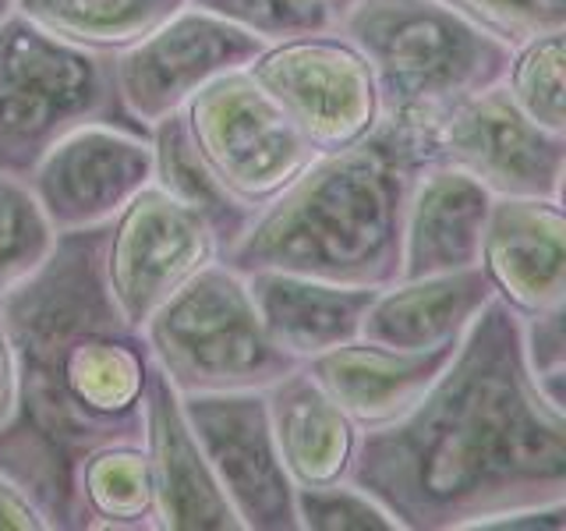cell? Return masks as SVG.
Masks as SVG:
<instances>
[{
	"instance_id": "6da1fadb",
	"label": "cell",
	"mask_w": 566,
	"mask_h": 531,
	"mask_svg": "<svg viewBox=\"0 0 566 531\" xmlns=\"http://www.w3.org/2000/svg\"><path fill=\"white\" fill-rule=\"evenodd\" d=\"M347 478L400 531H482L513 510L566 500V407L524 362L521 315L500 298L400 418L361 429Z\"/></svg>"
},
{
	"instance_id": "7a4b0ae2",
	"label": "cell",
	"mask_w": 566,
	"mask_h": 531,
	"mask_svg": "<svg viewBox=\"0 0 566 531\" xmlns=\"http://www.w3.org/2000/svg\"><path fill=\"white\" fill-rule=\"evenodd\" d=\"M106 227L57 235L50 256L0 294L18 400L0 429V475L50 531H78V468L114 442H142L149 347L114 305Z\"/></svg>"
},
{
	"instance_id": "3957f363",
	"label": "cell",
	"mask_w": 566,
	"mask_h": 531,
	"mask_svg": "<svg viewBox=\"0 0 566 531\" xmlns=\"http://www.w3.org/2000/svg\"><path fill=\"white\" fill-rule=\"evenodd\" d=\"M418 156L389 124L347 149L315 153L294 181L255 209L223 262L238 273L280 270L350 288L400 277V230Z\"/></svg>"
},
{
	"instance_id": "277c9868",
	"label": "cell",
	"mask_w": 566,
	"mask_h": 531,
	"mask_svg": "<svg viewBox=\"0 0 566 531\" xmlns=\"http://www.w3.org/2000/svg\"><path fill=\"white\" fill-rule=\"evenodd\" d=\"M333 32L365 58L379 121L411 142L418 159L421 132L453 103L500 85L513 50L442 0H350Z\"/></svg>"
},
{
	"instance_id": "5b68a950",
	"label": "cell",
	"mask_w": 566,
	"mask_h": 531,
	"mask_svg": "<svg viewBox=\"0 0 566 531\" xmlns=\"http://www.w3.org/2000/svg\"><path fill=\"white\" fill-rule=\"evenodd\" d=\"M85 124L149 132L124 111L106 53L85 50L11 14L0 22V174L25 177Z\"/></svg>"
},
{
	"instance_id": "8992f818",
	"label": "cell",
	"mask_w": 566,
	"mask_h": 531,
	"mask_svg": "<svg viewBox=\"0 0 566 531\" xmlns=\"http://www.w3.org/2000/svg\"><path fill=\"white\" fill-rule=\"evenodd\" d=\"M142 341L181 397L265 389L297 368L265 333L244 273L223 259L177 288L142 323Z\"/></svg>"
},
{
	"instance_id": "52a82bcc",
	"label": "cell",
	"mask_w": 566,
	"mask_h": 531,
	"mask_svg": "<svg viewBox=\"0 0 566 531\" xmlns=\"http://www.w3.org/2000/svg\"><path fill=\"white\" fill-rule=\"evenodd\" d=\"M421 164H450L495 199H563L566 135L531 121L510 93L489 85L453 103L418 138Z\"/></svg>"
},
{
	"instance_id": "ba28073f",
	"label": "cell",
	"mask_w": 566,
	"mask_h": 531,
	"mask_svg": "<svg viewBox=\"0 0 566 531\" xmlns=\"http://www.w3.org/2000/svg\"><path fill=\"white\" fill-rule=\"evenodd\" d=\"M206 164L244 206H265L312 164V142L248 71L209 82L185 106Z\"/></svg>"
},
{
	"instance_id": "9c48e42d",
	"label": "cell",
	"mask_w": 566,
	"mask_h": 531,
	"mask_svg": "<svg viewBox=\"0 0 566 531\" xmlns=\"http://www.w3.org/2000/svg\"><path fill=\"white\" fill-rule=\"evenodd\" d=\"M244 71L280 103L315 153L347 149L379 124L371 71L340 32L270 43Z\"/></svg>"
},
{
	"instance_id": "30bf717a",
	"label": "cell",
	"mask_w": 566,
	"mask_h": 531,
	"mask_svg": "<svg viewBox=\"0 0 566 531\" xmlns=\"http://www.w3.org/2000/svg\"><path fill=\"white\" fill-rule=\"evenodd\" d=\"M223 259V248L199 212L174 202L167 191L146 185L106 223L103 273L114 305L135 330L206 270Z\"/></svg>"
},
{
	"instance_id": "8fae6325",
	"label": "cell",
	"mask_w": 566,
	"mask_h": 531,
	"mask_svg": "<svg viewBox=\"0 0 566 531\" xmlns=\"http://www.w3.org/2000/svg\"><path fill=\"white\" fill-rule=\"evenodd\" d=\"M181 407L241 531H297L294 482L276 450L265 389L185 394Z\"/></svg>"
},
{
	"instance_id": "7c38bea8",
	"label": "cell",
	"mask_w": 566,
	"mask_h": 531,
	"mask_svg": "<svg viewBox=\"0 0 566 531\" xmlns=\"http://www.w3.org/2000/svg\"><path fill=\"white\" fill-rule=\"evenodd\" d=\"M262 40L223 18L185 4L164 25L111 58L117 96L142 128L185 111L195 93L230 71H244L262 53Z\"/></svg>"
},
{
	"instance_id": "4fadbf2b",
	"label": "cell",
	"mask_w": 566,
	"mask_h": 531,
	"mask_svg": "<svg viewBox=\"0 0 566 531\" xmlns=\"http://www.w3.org/2000/svg\"><path fill=\"white\" fill-rule=\"evenodd\" d=\"M25 185L57 235L106 227L142 188L153 185L149 132L85 124L53 142L25 174Z\"/></svg>"
},
{
	"instance_id": "5bb4252c",
	"label": "cell",
	"mask_w": 566,
	"mask_h": 531,
	"mask_svg": "<svg viewBox=\"0 0 566 531\" xmlns=\"http://www.w3.org/2000/svg\"><path fill=\"white\" fill-rule=\"evenodd\" d=\"M142 450L153 482L156 531H241L185 418L181 394L156 365H149L146 379Z\"/></svg>"
},
{
	"instance_id": "9a60e30c",
	"label": "cell",
	"mask_w": 566,
	"mask_h": 531,
	"mask_svg": "<svg viewBox=\"0 0 566 531\" xmlns=\"http://www.w3.org/2000/svg\"><path fill=\"white\" fill-rule=\"evenodd\" d=\"M478 266L521 319L566 309L563 199H492Z\"/></svg>"
},
{
	"instance_id": "2e32d148",
	"label": "cell",
	"mask_w": 566,
	"mask_h": 531,
	"mask_svg": "<svg viewBox=\"0 0 566 531\" xmlns=\"http://www.w3.org/2000/svg\"><path fill=\"white\" fill-rule=\"evenodd\" d=\"M492 199L495 195L482 181L450 164L418 167L403 206L400 277H429L478 266Z\"/></svg>"
},
{
	"instance_id": "e0dca14e",
	"label": "cell",
	"mask_w": 566,
	"mask_h": 531,
	"mask_svg": "<svg viewBox=\"0 0 566 531\" xmlns=\"http://www.w3.org/2000/svg\"><path fill=\"white\" fill-rule=\"evenodd\" d=\"M495 298L482 266L450 273L400 277L376 291L361 319V336L382 347L436 351L468 333L474 315Z\"/></svg>"
},
{
	"instance_id": "ac0fdd59",
	"label": "cell",
	"mask_w": 566,
	"mask_h": 531,
	"mask_svg": "<svg viewBox=\"0 0 566 531\" xmlns=\"http://www.w3.org/2000/svg\"><path fill=\"white\" fill-rule=\"evenodd\" d=\"M453 347L457 344L436 351H400L358 336L305 362V368L361 433L400 418L407 407L418 404L442 365L450 362Z\"/></svg>"
},
{
	"instance_id": "d6986e66",
	"label": "cell",
	"mask_w": 566,
	"mask_h": 531,
	"mask_svg": "<svg viewBox=\"0 0 566 531\" xmlns=\"http://www.w3.org/2000/svg\"><path fill=\"white\" fill-rule=\"evenodd\" d=\"M265 333L273 344L305 365L318 354L361 336V319L379 288H350L301 273L252 270L244 273Z\"/></svg>"
},
{
	"instance_id": "ffe728a7",
	"label": "cell",
	"mask_w": 566,
	"mask_h": 531,
	"mask_svg": "<svg viewBox=\"0 0 566 531\" xmlns=\"http://www.w3.org/2000/svg\"><path fill=\"white\" fill-rule=\"evenodd\" d=\"M265 407H270L276 450L294 489L347 478L358 425L340 412V404L318 386L305 365L265 386Z\"/></svg>"
},
{
	"instance_id": "44dd1931",
	"label": "cell",
	"mask_w": 566,
	"mask_h": 531,
	"mask_svg": "<svg viewBox=\"0 0 566 531\" xmlns=\"http://www.w3.org/2000/svg\"><path fill=\"white\" fill-rule=\"evenodd\" d=\"M149 149H153V185L159 191H167L170 199L181 202L185 209L199 212L227 252V248L244 235V227L252 223L255 209L244 206L238 195H230V188L220 181L217 170L206 164V156L199 153V146H195V138L188 132L185 111L167 114L164 121L153 124Z\"/></svg>"
},
{
	"instance_id": "7402d4cb",
	"label": "cell",
	"mask_w": 566,
	"mask_h": 531,
	"mask_svg": "<svg viewBox=\"0 0 566 531\" xmlns=\"http://www.w3.org/2000/svg\"><path fill=\"white\" fill-rule=\"evenodd\" d=\"M185 4L188 0H18L14 11L50 35L114 58Z\"/></svg>"
},
{
	"instance_id": "603a6c76",
	"label": "cell",
	"mask_w": 566,
	"mask_h": 531,
	"mask_svg": "<svg viewBox=\"0 0 566 531\" xmlns=\"http://www.w3.org/2000/svg\"><path fill=\"white\" fill-rule=\"evenodd\" d=\"M78 531H156L142 442L93 450L78 468Z\"/></svg>"
},
{
	"instance_id": "cb8c5ba5",
	"label": "cell",
	"mask_w": 566,
	"mask_h": 531,
	"mask_svg": "<svg viewBox=\"0 0 566 531\" xmlns=\"http://www.w3.org/2000/svg\"><path fill=\"white\" fill-rule=\"evenodd\" d=\"M503 88L535 124L566 135V29L513 43Z\"/></svg>"
},
{
	"instance_id": "d4e9b609",
	"label": "cell",
	"mask_w": 566,
	"mask_h": 531,
	"mask_svg": "<svg viewBox=\"0 0 566 531\" xmlns=\"http://www.w3.org/2000/svg\"><path fill=\"white\" fill-rule=\"evenodd\" d=\"M53 241L57 230L32 199L25 177L0 174V294L22 283L50 256Z\"/></svg>"
},
{
	"instance_id": "484cf974",
	"label": "cell",
	"mask_w": 566,
	"mask_h": 531,
	"mask_svg": "<svg viewBox=\"0 0 566 531\" xmlns=\"http://www.w3.org/2000/svg\"><path fill=\"white\" fill-rule=\"evenodd\" d=\"M188 4L223 18L265 46L336 29V18L318 0H188Z\"/></svg>"
},
{
	"instance_id": "4316f807",
	"label": "cell",
	"mask_w": 566,
	"mask_h": 531,
	"mask_svg": "<svg viewBox=\"0 0 566 531\" xmlns=\"http://www.w3.org/2000/svg\"><path fill=\"white\" fill-rule=\"evenodd\" d=\"M294 510L297 531H400L394 513L350 478L294 489Z\"/></svg>"
},
{
	"instance_id": "83f0119b",
	"label": "cell",
	"mask_w": 566,
	"mask_h": 531,
	"mask_svg": "<svg viewBox=\"0 0 566 531\" xmlns=\"http://www.w3.org/2000/svg\"><path fill=\"white\" fill-rule=\"evenodd\" d=\"M510 46L548 29H566V0H442Z\"/></svg>"
},
{
	"instance_id": "f1b7e54d",
	"label": "cell",
	"mask_w": 566,
	"mask_h": 531,
	"mask_svg": "<svg viewBox=\"0 0 566 531\" xmlns=\"http://www.w3.org/2000/svg\"><path fill=\"white\" fill-rule=\"evenodd\" d=\"M521 344L538 389L566 407V309L521 319Z\"/></svg>"
},
{
	"instance_id": "f546056e",
	"label": "cell",
	"mask_w": 566,
	"mask_h": 531,
	"mask_svg": "<svg viewBox=\"0 0 566 531\" xmlns=\"http://www.w3.org/2000/svg\"><path fill=\"white\" fill-rule=\"evenodd\" d=\"M0 531H50L43 513L8 475H0Z\"/></svg>"
},
{
	"instance_id": "4dcf8cb0",
	"label": "cell",
	"mask_w": 566,
	"mask_h": 531,
	"mask_svg": "<svg viewBox=\"0 0 566 531\" xmlns=\"http://www.w3.org/2000/svg\"><path fill=\"white\" fill-rule=\"evenodd\" d=\"M18 400V376H14V351L4 330V315H0V429L11 421Z\"/></svg>"
},
{
	"instance_id": "1f68e13d",
	"label": "cell",
	"mask_w": 566,
	"mask_h": 531,
	"mask_svg": "<svg viewBox=\"0 0 566 531\" xmlns=\"http://www.w3.org/2000/svg\"><path fill=\"white\" fill-rule=\"evenodd\" d=\"M318 4H323V8H326V11H329L333 18H340V14H344V11L350 8V0H318Z\"/></svg>"
},
{
	"instance_id": "d6a6232c",
	"label": "cell",
	"mask_w": 566,
	"mask_h": 531,
	"mask_svg": "<svg viewBox=\"0 0 566 531\" xmlns=\"http://www.w3.org/2000/svg\"><path fill=\"white\" fill-rule=\"evenodd\" d=\"M14 8H18V0H0V22H4V18H11Z\"/></svg>"
}]
</instances>
